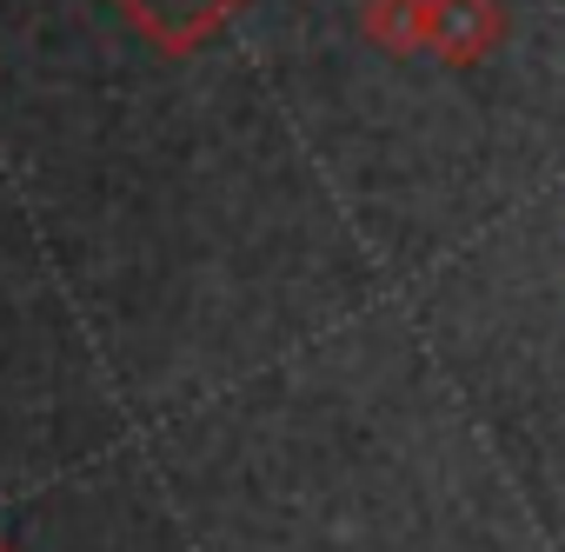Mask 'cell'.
Listing matches in <instances>:
<instances>
[{
    "label": "cell",
    "instance_id": "7a4b0ae2",
    "mask_svg": "<svg viewBox=\"0 0 565 552\" xmlns=\"http://www.w3.org/2000/svg\"><path fill=\"white\" fill-rule=\"evenodd\" d=\"M134 8V21L140 28H153L160 41H173V47H186V41H200V34H213L239 0H127Z\"/></svg>",
    "mask_w": 565,
    "mask_h": 552
},
{
    "label": "cell",
    "instance_id": "6da1fadb",
    "mask_svg": "<svg viewBox=\"0 0 565 552\" xmlns=\"http://www.w3.org/2000/svg\"><path fill=\"white\" fill-rule=\"evenodd\" d=\"M505 34V14H499V0H433V47L439 61L452 67H472L499 47Z\"/></svg>",
    "mask_w": 565,
    "mask_h": 552
},
{
    "label": "cell",
    "instance_id": "3957f363",
    "mask_svg": "<svg viewBox=\"0 0 565 552\" xmlns=\"http://www.w3.org/2000/svg\"><path fill=\"white\" fill-rule=\"evenodd\" d=\"M373 34L393 47H433V0H373Z\"/></svg>",
    "mask_w": 565,
    "mask_h": 552
}]
</instances>
